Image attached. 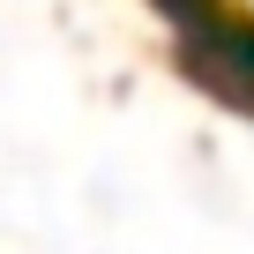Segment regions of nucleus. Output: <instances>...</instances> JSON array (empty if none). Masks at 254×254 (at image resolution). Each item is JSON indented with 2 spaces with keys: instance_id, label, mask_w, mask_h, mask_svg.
<instances>
[{
  "instance_id": "f257e3e1",
  "label": "nucleus",
  "mask_w": 254,
  "mask_h": 254,
  "mask_svg": "<svg viewBox=\"0 0 254 254\" xmlns=\"http://www.w3.org/2000/svg\"><path fill=\"white\" fill-rule=\"evenodd\" d=\"M180 60L232 105H254V23H232V15H202L194 30H180Z\"/></svg>"
}]
</instances>
